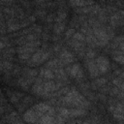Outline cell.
<instances>
[{
	"instance_id": "cell-1",
	"label": "cell",
	"mask_w": 124,
	"mask_h": 124,
	"mask_svg": "<svg viewBox=\"0 0 124 124\" xmlns=\"http://www.w3.org/2000/svg\"><path fill=\"white\" fill-rule=\"evenodd\" d=\"M93 34L95 35V37L98 39L99 43H100V46H105L107 45V43L108 42L110 36L109 34L108 33V31L104 28H102L101 26L100 27H94L93 28Z\"/></svg>"
},
{
	"instance_id": "cell-2",
	"label": "cell",
	"mask_w": 124,
	"mask_h": 124,
	"mask_svg": "<svg viewBox=\"0 0 124 124\" xmlns=\"http://www.w3.org/2000/svg\"><path fill=\"white\" fill-rule=\"evenodd\" d=\"M50 56V52H46L44 51L43 49L37 50L31 57V65H38L43 63L44 61H46V59H48V57Z\"/></svg>"
},
{
	"instance_id": "cell-3",
	"label": "cell",
	"mask_w": 124,
	"mask_h": 124,
	"mask_svg": "<svg viewBox=\"0 0 124 124\" xmlns=\"http://www.w3.org/2000/svg\"><path fill=\"white\" fill-rule=\"evenodd\" d=\"M67 73L74 78H76L78 81H80L83 79V72L79 64H74L67 68Z\"/></svg>"
},
{
	"instance_id": "cell-4",
	"label": "cell",
	"mask_w": 124,
	"mask_h": 124,
	"mask_svg": "<svg viewBox=\"0 0 124 124\" xmlns=\"http://www.w3.org/2000/svg\"><path fill=\"white\" fill-rule=\"evenodd\" d=\"M96 61V65L100 71V74H106L107 72H108L109 70V61L107 57L105 56H99L97 57Z\"/></svg>"
},
{
	"instance_id": "cell-5",
	"label": "cell",
	"mask_w": 124,
	"mask_h": 124,
	"mask_svg": "<svg viewBox=\"0 0 124 124\" xmlns=\"http://www.w3.org/2000/svg\"><path fill=\"white\" fill-rule=\"evenodd\" d=\"M61 85H62L61 82L55 83V82L52 81V80H47V81H46V82L44 83V85H43V89H44L43 96H45L46 94H47V93H49V92H54V91H56Z\"/></svg>"
},
{
	"instance_id": "cell-6",
	"label": "cell",
	"mask_w": 124,
	"mask_h": 124,
	"mask_svg": "<svg viewBox=\"0 0 124 124\" xmlns=\"http://www.w3.org/2000/svg\"><path fill=\"white\" fill-rule=\"evenodd\" d=\"M86 65H87L89 76L91 78H97L100 75V71H99V69H98V67L96 65V61H94L92 59H89L86 62Z\"/></svg>"
},
{
	"instance_id": "cell-7",
	"label": "cell",
	"mask_w": 124,
	"mask_h": 124,
	"mask_svg": "<svg viewBox=\"0 0 124 124\" xmlns=\"http://www.w3.org/2000/svg\"><path fill=\"white\" fill-rule=\"evenodd\" d=\"M59 60L61 61V63L63 65H66V64H69L71 62H74L75 60V56L74 54H72L70 51L64 49L60 54H59Z\"/></svg>"
},
{
	"instance_id": "cell-8",
	"label": "cell",
	"mask_w": 124,
	"mask_h": 124,
	"mask_svg": "<svg viewBox=\"0 0 124 124\" xmlns=\"http://www.w3.org/2000/svg\"><path fill=\"white\" fill-rule=\"evenodd\" d=\"M23 118H24V120L26 122H29V123H31V122H38V120H39V116H38L36 110L33 108H32V109H29V110H27L24 113Z\"/></svg>"
},
{
	"instance_id": "cell-9",
	"label": "cell",
	"mask_w": 124,
	"mask_h": 124,
	"mask_svg": "<svg viewBox=\"0 0 124 124\" xmlns=\"http://www.w3.org/2000/svg\"><path fill=\"white\" fill-rule=\"evenodd\" d=\"M43 85H44V83H43L42 79L41 78H37L36 81H35V83H34V85H33V87H32V92L35 95H37V96L43 95V93H44Z\"/></svg>"
},
{
	"instance_id": "cell-10",
	"label": "cell",
	"mask_w": 124,
	"mask_h": 124,
	"mask_svg": "<svg viewBox=\"0 0 124 124\" xmlns=\"http://www.w3.org/2000/svg\"><path fill=\"white\" fill-rule=\"evenodd\" d=\"M69 4L73 7H86L94 4L92 0H69Z\"/></svg>"
},
{
	"instance_id": "cell-11",
	"label": "cell",
	"mask_w": 124,
	"mask_h": 124,
	"mask_svg": "<svg viewBox=\"0 0 124 124\" xmlns=\"http://www.w3.org/2000/svg\"><path fill=\"white\" fill-rule=\"evenodd\" d=\"M86 113L87 112L85 108H81L69 109V117H80V116L85 115Z\"/></svg>"
},
{
	"instance_id": "cell-12",
	"label": "cell",
	"mask_w": 124,
	"mask_h": 124,
	"mask_svg": "<svg viewBox=\"0 0 124 124\" xmlns=\"http://www.w3.org/2000/svg\"><path fill=\"white\" fill-rule=\"evenodd\" d=\"M112 58L116 63H118L120 65H124V54L122 52L116 51V50L113 51L112 52Z\"/></svg>"
},
{
	"instance_id": "cell-13",
	"label": "cell",
	"mask_w": 124,
	"mask_h": 124,
	"mask_svg": "<svg viewBox=\"0 0 124 124\" xmlns=\"http://www.w3.org/2000/svg\"><path fill=\"white\" fill-rule=\"evenodd\" d=\"M40 75H41L42 78H44L46 79H52L54 78V74L49 69H42Z\"/></svg>"
},
{
	"instance_id": "cell-14",
	"label": "cell",
	"mask_w": 124,
	"mask_h": 124,
	"mask_svg": "<svg viewBox=\"0 0 124 124\" xmlns=\"http://www.w3.org/2000/svg\"><path fill=\"white\" fill-rule=\"evenodd\" d=\"M38 122H40V123H53V122H55V120H54V118L52 117V115L44 114V115H42V116L39 118Z\"/></svg>"
},
{
	"instance_id": "cell-15",
	"label": "cell",
	"mask_w": 124,
	"mask_h": 124,
	"mask_svg": "<svg viewBox=\"0 0 124 124\" xmlns=\"http://www.w3.org/2000/svg\"><path fill=\"white\" fill-rule=\"evenodd\" d=\"M64 28H65V26L62 22H57V23H55V25L53 27V31H54L55 34L59 35L64 31Z\"/></svg>"
},
{
	"instance_id": "cell-16",
	"label": "cell",
	"mask_w": 124,
	"mask_h": 124,
	"mask_svg": "<svg viewBox=\"0 0 124 124\" xmlns=\"http://www.w3.org/2000/svg\"><path fill=\"white\" fill-rule=\"evenodd\" d=\"M72 39L74 41H78V42H83V41H85V37L81 33H79V32H75V34L72 36Z\"/></svg>"
},
{
	"instance_id": "cell-17",
	"label": "cell",
	"mask_w": 124,
	"mask_h": 124,
	"mask_svg": "<svg viewBox=\"0 0 124 124\" xmlns=\"http://www.w3.org/2000/svg\"><path fill=\"white\" fill-rule=\"evenodd\" d=\"M21 97H22V94H21V93H19V92L14 93V94L11 96V102H12V103H16Z\"/></svg>"
},
{
	"instance_id": "cell-18",
	"label": "cell",
	"mask_w": 124,
	"mask_h": 124,
	"mask_svg": "<svg viewBox=\"0 0 124 124\" xmlns=\"http://www.w3.org/2000/svg\"><path fill=\"white\" fill-rule=\"evenodd\" d=\"M107 81H108V79H107V78H98V79H96V80L94 81V84L100 87V86H103V85H105V84L107 83Z\"/></svg>"
},
{
	"instance_id": "cell-19",
	"label": "cell",
	"mask_w": 124,
	"mask_h": 124,
	"mask_svg": "<svg viewBox=\"0 0 124 124\" xmlns=\"http://www.w3.org/2000/svg\"><path fill=\"white\" fill-rule=\"evenodd\" d=\"M31 57V53L29 52H23V53H18V58L20 60H28Z\"/></svg>"
},
{
	"instance_id": "cell-20",
	"label": "cell",
	"mask_w": 124,
	"mask_h": 124,
	"mask_svg": "<svg viewBox=\"0 0 124 124\" xmlns=\"http://www.w3.org/2000/svg\"><path fill=\"white\" fill-rule=\"evenodd\" d=\"M13 67V65L9 62V61H3L2 62V70H11Z\"/></svg>"
},
{
	"instance_id": "cell-21",
	"label": "cell",
	"mask_w": 124,
	"mask_h": 124,
	"mask_svg": "<svg viewBox=\"0 0 124 124\" xmlns=\"http://www.w3.org/2000/svg\"><path fill=\"white\" fill-rule=\"evenodd\" d=\"M66 18V13L65 12H59L58 13V16L56 18V21L57 22H61L62 20H64Z\"/></svg>"
},
{
	"instance_id": "cell-22",
	"label": "cell",
	"mask_w": 124,
	"mask_h": 124,
	"mask_svg": "<svg viewBox=\"0 0 124 124\" xmlns=\"http://www.w3.org/2000/svg\"><path fill=\"white\" fill-rule=\"evenodd\" d=\"M75 34V30L73 29V28H70V29H68V31L66 32V34H65V36H66V38H69V37H71V36H73Z\"/></svg>"
},
{
	"instance_id": "cell-23",
	"label": "cell",
	"mask_w": 124,
	"mask_h": 124,
	"mask_svg": "<svg viewBox=\"0 0 124 124\" xmlns=\"http://www.w3.org/2000/svg\"><path fill=\"white\" fill-rule=\"evenodd\" d=\"M94 56H95V51H93V50H88L87 51V53H86V57L87 58L92 59Z\"/></svg>"
},
{
	"instance_id": "cell-24",
	"label": "cell",
	"mask_w": 124,
	"mask_h": 124,
	"mask_svg": "<svg viewBox=\"0 0 124 124\" xmlns=\"http://www.w3.org/2000/svg\"><path fill=\"white\" fill-rule=\"evenodd\" d=\"M110 94H111V95H117V94H118V90H117V88H113V89H111V90H110Z\"/></svg>"
},
{
	"instance_id": "cell-25",
	"label": "cell",
	"mask_w": 124,
	"mask_h": 124,
	"mask_svg": "<svg viewBox=\"0 0 124 124\" xmlns=\"http://www.w3.org/2000/svg\"><path fill=\"white\" fill-rule=\"evenodd\" d=\"M120 49L124 52V42H121L120 43Z\"/></svg>"
},
{
	"instance_id": "cell-26",
	"label": "cell",
	"mask_w": 124,
	"mask_h": 124,
	"mask_svg": "<svg viewBox=\"0 0 124 124\" xmlns=\"http://www.w3.org/2000/svg\"><path fill=\"white\" fill-rule=\"evenodd\" d=\"M45 1H47V0H35L36 3H42V2H45Z\"/></svg>"
},
{
	"instance_id": "cell-27",
	"label": "cell",
	"mask_w": 124,
	"mask_h": 124,
	"mask_svg": "<svg viewBox=\"0 0 124 124\" xmlns=\"http://www.w3.org/2000/svg\"><path fill=\"white\" fill-rule=\"evenodd\" d=\"M120 78H122V79L124 80V73H122V74H121V76H120Z\"/></svg>"
},
{
	"instance_id": "cell-28",
	"label": "cell",
	"mask_w": 124,
	"mask_h": 124,
	"mask_svg": "<svg viewBox=\"0 0 124 124\" xmlns=\"http://www.w3.org/2000/svg\"><path fill=\"white\" fill-rule=\"evenodd\" d=\"M111 1H114V0H111Z\"/></svg>"
}]
</instances>
